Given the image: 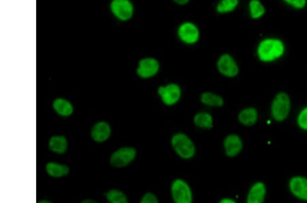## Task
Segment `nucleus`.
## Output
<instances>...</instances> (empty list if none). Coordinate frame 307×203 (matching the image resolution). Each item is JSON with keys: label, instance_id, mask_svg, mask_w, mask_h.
<instances>
[{"label": "nucleus", "instance_id": "1", "mask_svg": "<svg viewBox=\"0 0 307 203\" xmlns=\"http://www.w3.org/2000/svg\"><path fill=\"white\" fill-rule=\"evenodd\" d=\"M284 52V42L276 38H267L262 40L257 48L258 56L263 62H271L279 58Z\"/></svg>", "mask_w": 307, "mask_h": 203}, {"label": "nucleus", "instance_id": "2", "mask_svg": "<svg viewBox=\"0 0 307 203\" xmlns=\"http://www.w3.org/2000/svg\"><path fill=\"white\" fill-rule=\"evenodd\" d=\"M172 145L174 151L182 159L189 160L194 157L195 147L193 141L188 136L182 133H178L173 136Z\"/></svg>", "mask_w": 307, "mask_h": 203}, {"label": "nucleus", "instance_id": "3", "mask_svg": "<svg viewBox=\"0 0 307 203\" xmlns=\"http://www.w3.org/2000/svg\"><path fill=\"white\" fill-rule=\"evenodd\" d=\"M290 99L286 93H280L276 95L272 102V117L277 121H282L288 117L290 110Z\"/></svg>", "mask_w": 307, "mask_h": 203}, {"label": "nucleus", "instance_id": "4", "mask_svg": "<svg viewBox=\"0 0 307 203\" xmlns=\"http://www.w3.org/2000/svg\"><path fill=\"white\" fill-rule=\"evenodd\" d=\"M171 192L173 200L177 203H191L193 201L192 191L188 184L182 179H176L172 183Z\"/></svg>", "mask_w": 307, "mask_h": 203}, {"label": "nucleus", "instance_id": "5", "mask_svg": "<svg viewBox=\"0 0 307 203\" xmlns=\"http://www.w3.org/2000/svg\"><path fill=\"white\" fill-rule=\"evenodd\" d=\"M110 9L113 15L121 21H127L133 17L134 7L130 0H112Z\"/></svg>", "mask_w": 307, "mask_h": 203}, {"label": "nucleus", "instance_id": "6", "mask_svg": "<svg viewBox=\"0 0 307 203\" xmlns=\"http://www.w3.org/2000/svg\"><path fill=\"white\" fill-rule=\"evenodd\" d=\"M136 151L131 147L121 148L111 155L110 163L114 167L122 168L129 165L135 160Z\"/></svg>", "mask_w": 307, "mask_h": 203}, {"label": "nucleus", "instance_id": "7", "mask_svg": "<svg viewBox=\"0 0 307 203\" xmlns=\"http://www.w3.org/2000/svg\"><path fill=\"white\" fill-rule=\"evenodd\" d=\"M158 93L161 97L162 102L171 106L180 100L182 91L178 85L170 84L166 86H160L158 89Z\"/></svg>", "mask_w": 307, "mask_h": 203}, {"label": "nucleus", "instance_id": "8", "mask_svg": "<svg viewBox=\"0 0 307 203\" xmlns=\"http://www.w3.org/2000/svg\"><path fill=\"white\" fill-rule=\"evenodd\" d=\"M219 72L223 76L228 78H233L239 74V66L234 59L229 54H223L217 62Z\"/></svg>", "mask_w": 307, "mask_h": 203}, {"label": "nucleus", "instance_id": "9", "mask_svg": "<svg viewBox=\"0 0 307 203\" xmlns=\"http://www.w3.org/2000/svg\"><path fill=\"white\" fill-rule=\"evenodd\" d=\"M159 63L156 59L144 58L139 61L137 74L141 78H150L155 76L159 71Z\"/></svg>", "mask_w": 307, "mask_h": 203}, {"label": "nucleus", "instance_id": "10", "mask_svg": "<svg viewBox=\"0 0 307 203\" xmlns=\"http://www.w3.org/2000/svg\"><path fill=\"white\" fill-rule=\"evenodd\" d=\"M180 39L187 44H193L199 39V32L196 26L192 23L183 24L178 30Z\"/></svg>", "mask_w": 307, "mask_h": 203}, {"label": "nucleus", "instance_id": "11", "mask_svg": "<svg viewBox=\"0 0 307 203\" xmlns=\"http://www.w3.org/2000/svg\"><path fill=\"white\" fill-rule=\"evenodd\" d=\"M225 153L229 157H235L243 150V142L241 138L235 134H231L225 138L224 141Z\"/></svg>", "mask_w": 307, "mask_h": 203}, {"label": "nucleus", "instance_id": "12", "mask_svg": "<svg viewBox=\"0 0 307 203\" xmlns=\"http://www.w3.org/2000/svg\"><path fill=\"white\" fill-rule=\"evenodd\" d=\"M290 188L297 198L307 200V179L301 176H295L290 182Z\"/></svg>", "mask_w": 307, "mask_h": 203}, {"label": "nucleus", "instance_id": "13", "mask_svg": "<svg viewBox=\"0 0 307 203\" xmlns=\"http://www.w3.org/2000/svg\"><path fill=\"white\" fill-rule=\"evenodd\" d=\"M111 133V127L108 123L106 122H99L93 126L91 136L93 141L97 143H103L109 139Z\"/></svg>", "mask_w": 307, "mask_h": 203}, {"label": "nucleus", "instance_id": "14", "mask_svg": "<svg viewBox=\"0 0 307 203\" xmlns=\"http://www.w3.org/2000/svg\"><path fill=\"white\" fill-rule=\"evenodd\" d=\"M266 195L265 185L257 182L251 187L247 196L248 203H262L264 202Z\"/></svg>", "mask_w": 307, "mask_h": 203}, {"label": "nucleus", "instance_id": "15", "mask_svg": "<svg viewBox=\"0 0 307 203\" xmlns=\"http://www.w3.org/2000/svg\"><path fill=\"white\" fill-rule=\"evenodd\" d=\"M51 151L58 154H64L68 149V143L66 138L62 136L52 137L49 143Z\"/></svg>", "mask_w": 307, "mask_h": 203}, {"label": "nucleus", "instance_id": "16", "mask_svg": "<svg viewBox=\"0 0 307 203\" xmlns=\"http://www.w3.org/2000/svg\"><path fill=\"white\" fill-rule=\"evenodd\" d=\"M258 114L253 107H249L242 110L239 115V121L245 126H252L257 121Z\"/></svg>", "mask_w": 307, "mask_h": 203}, {"label": "nucleus", "instance_id": "17", "mask_svg": "<svg viewBox=\"0 0 307 203\" xmlns=\"http://www.w3.org/2000/svg\"><path fill=\"white\" fill-rule=\"evenodd\" d=\"M46 170L49 175L55 178L62 177L67 175L69 172L68 166L55 162H50L46 164Z\"/></svg>", "mask_w": 307, "mask_h": 203}, {"label": "nucleus", "instance_id": "18", "mask_svg": "<svg viewBox=\"0 0 307 203\" xmlns=\"http://www.w3.org/2000/svg\"><path fill=\"white\" fill-rule=\"evenodd\" d=\"M56 112L62 117H68L73 112V106L69 101L64 99H56L53 103Z\"/></svg>", "mask_w": 307, "mask_h": 203}, {"label": "nucleus", "instance_id": "19", "mask_svg": "<svg viewBox=\"0 0 307 203\" xmlns=\"http://www.w3.org/2000/svg\"><path fill=\"white\" fill-rule=\"evenodd\" d=\"M200 99L203 104L210 107H220L224 104L222 97L210 92L202 93Z\"/></svg>", "mask_w": 307, "mask_h": 203}, {"label": "nucleus", "instance_id": "20", "mask_svg": "<svg viewBox=\"0 0 307 203\" xmlns=\"http://www.w3.org/2000/svg\"><path fill=\"white\" fill-rule=\"evenodd\" d=\"M194 123L201 129H210L213 127L212 115L208 112L197 113L194 117Z\"/></svg>", "mask_w": 307, "mask_h": 203}, {"label": "nucleus", "instance_id": "21", "mask_svg": "<svg viewBox=\"0 0 307 203\" xmlns=\"http://www.w3.org/2000/svg\"><path fill=\"white\" fill-rule=\"evenodd\" d=\"M250 13L253 19H259L265 13V8L259 0H251L249 4Z\"/></svg>", "mask_w": 307, "mask_h": 203}, {"label": "nucleus", "instance_id": "22", "mask_svg": "<svg viewBox=\"0 0 307 203\" xmlns=\"http://www.w3.org/2000/svg\"><path fill=\"white\" fill-rule=\"evenodd\" d=\"M107 200L111 203H127L128 198L127 196L121 191L111 190L106 194Z\"/></svg>", "mask_w": 307, "mask_h": 203}, {"label": "nucleus", "instance_id": "23", "mask_svg": "<svg viewBox=\"0 0 307 203\" xmlns=\"http://www.w3.org/2000/svg\"><path fill=\"white\" fill-rule=\"evenodd\" d=\"M239 5V0H222L217 6L219 13H226L233 11Z\"/></svg>", "mask_w": 307, "mask_h": 203}, {"label": "nucleus", "instance_id": "24", "mask_svg": "<svg viewBox=\"0 0 307 203\" xmlns=\"http://www.w3.org/2000/svg\"><path fill=\"white\" fill-rule=\"evenodd\" d=\"M298 123L302 129L307 130V107L303 109L299 115Z\"/></svg>", "mask_w": 307, "mask_h": 203}, {"label": "nucleus", "instance_id": "25", "mask_svg": "<svg viewBox=\"0 0 307 203\" xmlns=\"http://www.w3.org/2000/svg\"><path fill=\"white\" fill-rule=\"evenodd\" d=\"M284 2L297 9H302L306 5V0H284Z\"/></svg>", "mask_w": 307, "mask_h": 203}, {"label": "nucleus", "instance_id": "26", "mask_svg": "<svg viewBox=\"0 0 307 203\" xmlns=\"http://www.w3.org/2000/svg\"><path fill=\"white\" fill-rule=\"evenodd\" d=\"M141 203H157L158 200L156 196L151 192L146 193L141 200Z\"/></svg>", "mask_w": 307, "mask_h": 203}, {"label": "nucleus", "instance_id": "27", "mask_svg": "<svg viewBox=\"0 0 307 203\" xmlns=\"http://www.w3.org/2000/svg\"><path fill=\"white\" fill-rule=\"evenodd\" d=\"M221 203H235V201L231 198H223L219 201Z\"/></svg>", "mask_w": 307, "mask_h": 203}, {"label": "nucleus", "instance_id": "28", "mask_svg": "<svg viewBox=\"0 0 307 203\" xmlns=\"http://www.w3.org/2000/svg\"><path fill=\"white\" fill-rule=\"evenodd\" d=\"M175 3L180 5H184L188 3L189 0H174Z\"/></svg>", "mask_w": 307, "mask_h": 203}, {"label": "nucleus", "instance_id": "29", "mask_svg": "<svg viewBox=\"0 0 307 203\" xmlns=\"http://www.w3.org/2000/svg\"><path fill=\"white\" fill-rule=\"evenodd\" d=\"M83 202L86 203V202H95L93 200H86L83 201Z\"/></svg>", "mask_w": 307, "mask_h": 203}, {"label": "nucleus", "instance_id": "30", "mask_svg": "<svg viewBox=\"0 0 307 203\" xmlns=\"http://www.w3.org/2000/svg\"><path fill=\"white\" fill-rule=\"evenodd\" d=\"M40 202H50V201H48L46 200H44L40 201Z\"/></svg>", "mask_w": 307, "mask_h": 203}]
</instances>
